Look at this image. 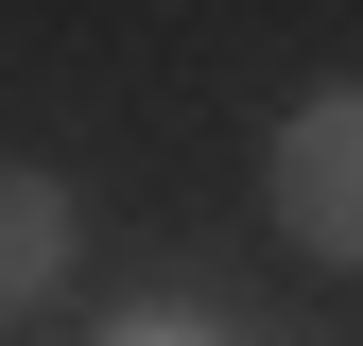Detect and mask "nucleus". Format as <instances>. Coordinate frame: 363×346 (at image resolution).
Segmentation results:
<instances>
[{"label": "nucleus", "instance_id": "obj_1", "mask_svg": "<svg viewBox=\"0 0 363 346\" xmlns=\"http://www.w3.org/2000/svg\"><path fill=\"white\" fill-rule=\"evenodd\" d=\"M277 225L363 277V86H311V104L277 121Z\"/></svg>", "mask_w": 363, "mask_h": 346}, {"label": "nucleus", "instance_id": "obj_2", "mask_svg": "<svg viewBox=\"0 0 363 346\" xmlns=\"http://www.w3.org/2000/svg\"><path fill=\"white\" fill-rule=\"evenodd\" d=\"M69 173H35V156H0V312H52L69 294Z\"/></svg>", "mask_w": 363, "mask_h": 346}, {"label": "nucleus", "instance_id": "obj_3", "mask_svg": "<svg viewBox=\"0 0 363 346\" xmlns=\"http://www.w3.org/2000/svg\"><path fill=\"white\" fill-rule=\"evenodd\" d=\"M104 346H242V329H208V312H121Z\"/></svg>", "mask_w": 363, "mask_h": 346}]
</instances>
